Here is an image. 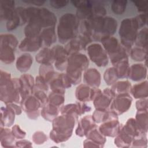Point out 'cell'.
I'll use <instances>...</instances> for the list:
<instances>
[{
	"mask_svg": "<svg viewBox=\"0 0 148 148\" xmlns=\"http://www.w3.org/2000/svg\"><path fill=\"white\" fill-rule=\"evenodd\" d=\"M0 97L6 104L21 103L23 100L19 79H12L10 73L2 70L1 71Z\"/></svg>",
	"mask_w": 148,
	"mask_h": 148,
	"instance_id": "obj_1",
	"label": "cell"
},
{
	"mask_svg": "<svg viewBox=\"0 0 148 148\" xmlns=\"http://www.w3.org/2000/svg\"><path fill=\"white\" fill-rule=\"evenodd\" d=\"M75 116L72 114H62L53 120V129L50 132V138L56 142L67 140L72 135L75 125Z\"/></svg>",
	"mask_w": 148,
	"mask_h": 148,
	"instance_id": "obj_2",
	"label": "cell"
},
{
	"mask_svg": "<svg viewBox=\"0 0 148 148\" xmlns=\"http://www.w3.org/2000/svg\"><path fill=\"white\" fill-rule=\"evenodd\" d=\"M78 18L72 13H66L60 18L58 26V36L62 43L75 38L77 32Z\"/></svg>",
	"mask_w": 148,
	"mask_h": 148,
	"instance_id": "obj_3",
	"label": "cell"
},
{
	"mask_svg": "<svg viewBox=\"0 0 148 148\" xmlns=\"http://www.w3.org/2000/svg\"><path fill=\"white\" fill-rule=\"evenodd\" d=\"M24 12L27 21L41 27H54L56 23V17L47 9L29 7L24 9Z\"/></svg>",
	"mask_w": 148,
	"mask_h": 148,
	"instance_id": "obj_4",
	"label": "cell"
},
{
	"mask_svg": "<svg viewBox=\"0 0 148 148\" xmlns=\"http://www.w3.org/2000/svg\"><path fill=\"white\" fill-rule=\"evenodd\" d=\"M88 66L87 57L82 54L76 53L70 55L68 59L66 75L72 84H77L81 80L82 73Z\"/></svg>",
	"mask_w": 148,
	"mask_h": 148,
	"instance_id": "obj_5",
	"label": "cell"
},
{
	"mask_svg": "<svg viewBox=\"0 0 148 148\" xmlns=\"http://www.w3.org/2000/svg\"><path fill=\"white\" fill-rule=\"evenodd\" d=\"M0 59L5 64H11L14 60V51L18 42L12 34H2L0 36Z\"/></svg>",
	"mask_w": 148,
	"mask_h": 148,
	"instance_id": "obj_6",
	"label": "cell"
},
{
	"mask_svg": "<svg viewBox=\"0 0 148 148\" xmlns=\"http://www.w3.org/2000/svg\"><path fill=\"white\" fill-rule=\"evenodd\" d=\"M138 28L135 18H126L121 22L119 35L121 37V44L125 48L131 47L135 41Z\"/></svg>",
	"mask_w": 148,
	"mask_h": 148,
	"instance_id": "obj_7",
	"label": "cell"
},
{
	"mask_svg": "<svg viewBox=\"0 0 148 148\" xmlns=\"http://www.w3.org/2000/svg\"><path fill=\"white\" fill-rule=\"evenodd\" d=\"M87 53L91 61L98 66H104L108 64V54L99 44L93 43L88 46Z\"/></svg>",
	"mask_w": 148,
	"mask_h": 148,
	"instance_id": "obj_8",
	"label": "cell"
},
{
	"mask_svg": "<svg viewBox=\"0 0 148 148\" xmlns=\"http://www.w3.org/2000/svg\"><path fill=\"white\" fill-rule=\"evenodd\" d=\"M22 108L31 119H35L39 116L42 102L35 95H29L23 99L21 102Z\"/></svg>",
	"mask_w": 148,
	"mask_h": 148,
	"instance_id": "obj_9",
	"label": "cell"
},
{
	"mask_svg": "<svg viewBox=\"0 0 148 148\" xmlns=\"http://www.w3.org/2000/svg\"><path fill=\"white\" fill-rule=\"evenodd\" d=\"M131 102L132 99L128 93L119 94L111 103V109L117 114H121L130 108Z\"/></svg>",
	"mask_w": 148,
	"mask_h": 148,
	"instance_id": "obj_10",
	"label": "cell"
},
{
	"mask_svg": "<svg viewBox=\"0 0 148 148\" xmlns=\"http://www.w3.org/2000/svg\"><path fill=\"white\" fill-rule=\"evenodd\" d=\"M114 96L115 95L111 89H105L102 93L101 92L93 99L96 109L106 110Z\"/></svg>",
	"mask_w": 148,
	"mask_h": 148,
	"instance_id": "obj_11",
	"label": "cell"
},
{
	"mask_svg": "<svg viewBox=\"0 0 148 148\" xmlns=\"http://www.w3.org/2000/svg\"><path fill=\"white\" fill-rule=\"evenodd\" d=\"M26 21L24 8L21 7L15 8L10 17L8 20L6 28L8 30L12 31L18 26L24 24Z\"/></svg>",
	"mask_w": 148,
	"mask_h": 148,
	"instance_id": "obj_12",
	"label": "cell"
},
{
	"mask_svg": "<svg viewBox=\"0 0 148 148\" xmlns=\"http://www.w3.org/2000/svg\"><path fill=\"white\" fill-rule=\"evenodd\" d=\"M101 91L98 88H90L89 86L81 84L78 86L76 90V97L80 101L93 100Z\"/></svg>",
	"mask_w": 148,
	"mask_h": 148,
	"instance_id": "obj_13",
	"label": "cell"
},
{
	"mask_svg": "<svg viewBox=\"0 0 148 148\" xmlns=\"http://www.w3.org/2000/svg\"><path fill=\"white\" fill-rule=\"evenodd\" d=\"M54 61L55 66L59 70H64L68 65V56H69L65 49L61 46L57 45L53 47L52 49Z\"/></svg>",
	"mask_w": 148,
	"mask_h": 148,
	"instance_id": "obj_14",
	"label": "cell"
},
{
	"mask_svg": "<svg viewBox=\"0 0 148 148\" xmlns=\"http://www.w3.org/2000/svg\"><path fill=\"white\" fill-rule=\"evenodd\" d=\"M42 45V40L40 36L26 37L19 45V49L23 51H35Z\"/></svg>",
	"mask_w": 148,
	"mask_h": 148,
	"instance_id": "obj_15",
	"label": "cell"
},
{
	"mask_svg": "<svg viewBox=\"0 0 148 148\" xmlns=\"http://www.w3.org/2000/svg\"><path fill=\"white\" fill-rule=\"evenodd\" d=\"M101 133L105 136H114L120 130L119 122L117 120H110L105 121L99 128Z\"/></svg>",
	"mask_w": 148,
	"mask_h": 148,
	"instance_id": "obj_16",
	"label": "cell"
},
{
	"mask_svg": "<svg viewBox=\"0 0 148 148\" xmlns=\"http://www.w3.org/2000/svg\"><path fill=\"white\" fill-rule=\"evenodd\" d=\"M23 99L30 95L33 92L35 81L32 76L28 74L23 75L19 79Z\"/></svg>",
	"mask_w": 148,
	"mask_h": 148,
	"instance_id": "obj_17",
	"label": "cell"
},
{
	"mask_svg": "<svg viewBox=\"0 0 148 148\" xmlns=\"http://www.w3.org/2000/svg\"><path fill=\"white\" fill-rule=\"evenodd\" d=\"M86 83L93 88H98L101 82V76L99 72L95 68L88 69L84 75Z\"/></svg>",
	"mask_w": 148,
	"mask_h": 148,
	"instance_id": "obj_18",
	"label": "cell"
},
{
	"mask_svg": "<svg viewBox=\"0 0 148 148\" xmlns=\"http://www.w3.org/2000/svg\"><path fill=\"white\" fill-rule=\"evenodd\" d=\"M14 3L13 1H0L1 20H8L10 17L15 9Z\"/></svg>",
	"mask_w": 148,
	"mask_h": 148,
	"instance_id": "obj_19",
	"label": "cell"
},
{
	"mask_svg": "<svg viewBox=\"0 0 148 148\" xmlns=\"http://www.w3.org/2000/svg\"><path fill=\"white\" fill-rule=\"evenodd\" d=\"M14 112L8 105L1 109V127L11 126L14 120Z\"/></svg>",
	"mask_w": 148,
	"mask_h": 148,
	"instance_id": "obj_20",
	"label": "cell"
},
{
	"mask_svg": "<svg viewBox=\"0 0 148 148\" xmlns=\"http://www.w3.org/2000/svg\"><path fill=\"white\" fill-rule=\"evenodd\" d=\"M93 119L91 116H86L82 118L78 124L77 128L76 131V134L80 136H82L88 132L95 125L93 123Z\"/></svg>",
	"mask_w": 148,
	"mask_h": 148,
	"instance_id": "obj_21",
	"label": "cell"
},
{
	"mask_svg": "<svg viewBox=\"0 0 148 148\" xmlns=\"http://www.w3.org/2000/svg\"><path fill=\"white\" fill-rule=\"evenodd\" d=\"M36 60L42 65H51L54 61V54L52 49L43 48L36 56Z\"/></svg>",
	"mask_w": 148,
	"mask_h": 148,
	"instance_id": "obj_22",
	"label": "cell"
},
{
	"mask_svg": "<svg viewBox=\"0 0 148 148\" xmlns=\"http://www.w3.org/2000/svg\"><path fill=\"white\" fill-rule=\"evenodd\" d=\"M15 137L12 134V131L8 128L1 127L0 132V142L1 145L3 147H14L13 142Z\"/></svg>",
	"mask_w": 148,
	"mask_h": 148,
	"instance_id": "obj_23",
	"label": "cell"
},
{
	"mask_svg": "<svg viewBox=\"0 0 148 148\" xmlns=\"http://www.w3.org/2000/svg\"><path fill=\"white\" fill-rule=\"evenodd\" d=\"M146 75V71L142 64H134L130 68L128 76L132 80L138 81L142 79Z\"/></svg>",
	"mask_w": 148,
	"mask_h": 148,
	"instance_id": "obj_24",
	"label": "cell"
},
{
	"mask_svg": "<svg viewBox=\"0 0 148 148\" xmlns=\"http://www.w3.org/2000/svg\"><path fill=\"white\" fill-rule=\"evenodd\" d=\"M32 63V58L30 54L25 53L21 55L17 60L16 68L22 72H26L29 70Z\"/></svg>",
	"mask_w": 148,
	"mask_h": 148,
	"instance_id": "obj_25",
	"label": "cell"
},
{
	"mask_svg": "<svg viewBox=\"0 0 148 148\" xmlns=\"http://www.w3.org/2000/svg\"><path fill=\"white\" fill-rule=\"evenodd\" d=\"M60 112L59 107L50 103L43 106L41 114L44 119L47 120H53Z\"/></svg>",
	"mask_w": 148,
	"mask_h": 148,
	"instance_id": "obj_26",
	"label": "cell"
},
{
	"mask_svg": "<svg viewBox=\"0 0 148 148\" xmlns=\"http://www.w3.org/2000/svg\"><path fill=\"white\" fill-rule=\"evenodd\" d=\"M40 36L42 42H43L46 46H49L52 45L56 40V35L54 27H47L43 29L41 32Z\"/></svg>",
	"mask_w": 148,
	"mask_h": 148,
	"instance_id": "obj_27",
	"label": "cell"
},
{
	"mask_svg": "<svg viewBox=\"0 0 148 148\" xmlns=\"http://www.w3.org/2000/svg\"><path fill=\"white\" fill-rule=\"evenodd\" d=\"M87 139L91 140L92 141L102 145L105 142V138L100 131H98L96 125L93 127L86 134Z\"/></svg>",
	"mask_w": 148,
	"mask_h": 148,
	"instance_id": "obj_28",
	"label": "cell"
},
{
	"mask_svg": "<svg viewBox=\"0 0 148 148\" xmlns=\"http://www.w3.org/2000/svg\"><path fill=\"white\" fill-rule=\"evenodd\" d=\"M131 84L128 81L119 82L113 84L111 90L114 92V95H119L121 94L128 93L131 90Z\"/></svg>",
	"mask_w": 148,
	"mask_h": 148,
	"instance_id": "obj_29",
	"label": "cell"
},
{
	"mask_svg": "<svg viewBox=\"0 0 148 148\" xmlns=\"http://www.w3.org/2000/svg\"><path fill=\"white\" fill-rule=\"evenodd\" d=\"M114 66L119 77L123 78L128 76L130 70L128 59H125L119 62Z\"/></svg>",
	"mask_w": 148,
	"mask_h": 148,
	"instance_id": "obj_30",
	"label": "cell"
},
{
	"mask_svg": "<svg viewBox=\"0 0 148 148\" xmlns=\"http://www.w3.org/2000/svg\"><path fill=\"white\" fill-rule=\"evenodd\" d=\"M118 78L117 73L114 67L108 68L104 73L105 81L108 85L114 84Z\"/></svg>",
	"mask_w": 148,
	"mask_h": 148,
	"instance_id": "obj_31",
	"label": "cell"
},
{
	"mask_svg": "<svg viewBox=\"0 0 148 148\" xmlns=\"http://www.w3.org/2000/svg\"><path fill=\"white\" fill-rule=\"evenodd\" d=\"M64 93L60 92L53 91L49 95V97L48 98L49 103L58 107H60L64 103Z\"/></svg>",
	"mask_w": 148,
	"mask_h": 148,
	"instance_id": "obj_32",
	"label": "cell"
},
{
	"mask_svg": "<svg viewBox=\"0 0 148 148\" xmlns=\"http://www.w3.org/2000/svg\"><path fill=\"white\" fill-rule=\"evenodd\" d=\"M40 29L41 27L39 25L34 23H29L25 28V35L27 37H34L39 36Z\"/></svg>",
	"mask_w": 148,
	"mask_h": 148,
	"instance_id": "obj_33",
	"label": "cell"
},
{
	"mask_svg": "<svg viewBox=\"0 0 148 148\" xmlns=\"http://www.w3.org/2000/svg\"><path fill=\"white\" fill-rule=\"evenodd\" d=\"M147 84V82L145 83H141L140 84L135 85L133 88H131V92L134 97L136 98H141L145 97H147V93L144 92V90L147 91V87L143 88V87Z\"/></svg>",
	"mask_w": 148,
	"mask_h": 148,
	"instance_id": "obj_34",
	"label": "cell"
},
{
	"mask_svg": "<svg viewBox=\"0 0 148 148\" xmlns=\"http://www.w3.org/2000/svg\"><path fill=\"white\" fill-rule=\"evenodd\" d=\"M127 3L126 1H114L112 3V10L116 14H121L125 10Z\"/></svg>",
	"mask_w": 148,
	"mask_h": 148,
	"instance_id": "obj_35",
	"label": "cell"
},
{
	"mask_svg": "<svg viewBox=\"0 0 148 148\" xmlns=\"http://www.w3.org/2000/svg\"><path fill=\"white\" fill-rule=\"evenodd\" d=\"M144 51L143 49L135 47L132 50L131 57L135 61H143L147 55V51Z\"/></svg>",
	"mask_w": 148,
	"mask_h": 148,
	"instance_id": "obj_36",
	"label": "cell"
},
{
	"mask_svg": "<svg viewBox=\"0 0 148 148\" xmlns=\"http://www.w3.org/2000/svg\"><path fill=\"white\" fill-rule=\"evenodd\" d=\"M32 138L34 142L36 143V144H41L47 140V136L43 132L41 131L35 132Z\"/></svg>",
	"mask_w": 148,
	"mask_h": 148,
	"instance_id": "obj_37",
	"label": "cell"
},
{
	"mask_svg": "<svg viewBox=\"0 0 148 148\" xmlns=\"http://www.w3.org/2000/svg\"><path fill=\"white\" fill-rule=\"evenodd\" d=\"M46 83L47 82L42 76H39L36 77V87L38 88V90L45 91H47L48 89V87Z\"/></svg>",
	"mask_w": 148,
	"mask_h": 148,
	"instance_id": "obj_38",
	"label": "cell"
},
{
	"mask_svg": "<svg viewBox=\"0 0 148 148\" xmlns=\"http://www.w3.org/2000/svg\"><path fill=\"white\" fill-rule=\"evenodd\" d=\"M12 132L16 138L22 139L25 136V132L23 131L18 125H15L13 127Z\"/></svg>",
	"mask_w": 148,
	"mask_h": 148,
	"instance_id": "obj_39",
	"label": "cell"
},
{
	"mask_svg": "<svg viewBox=\"0 0 148 148\" xmlns=\"http://www.w3.org/2000/svg\"><path fill=\"white\" fill-rule=\"evenodd\" d=\"M68 1H50V4L54 8L59 9L65 6L68 3Z\"/></svg>",
	"mask_w": 148,
	"mask_h": 148,
	"instance_id": "obj_40",
	"label": "cell"
},
{
	"mask_svg": "<svg viewBox=\"0 0 148 148\" xmlns=\"http://www.w3.org/2000/svg\"><path fill=\"white\" fill-rule=\"evenodd\" d=\"M135 6L138 9V10L139 12H145L147 9V5L148 3V1H139V2H133Z\"/></svg>",
	"mask_w": 148,
	"mask_h": 148,
	"instance_id": "obj_41",
	"label": "cell"
},
{
	"mask_svg": "<svg viewBox=\"0 0 148 148\" xmlns=\"http://www.w3.org/2000/svg\"><path fill=\"white\" fill-rule=\"evenodd\" d=\"M9 107H10L16 113V114H20L21 113V108L19 107L18 105H17L14 103H10L6 104Z\"/></svg>",
	"mask_w": 148,
	"mask_h": 148,
	"instance_id": "obj_42",
	"label": "cell"
},
{
	"mask_svg": "<svg viewBox=\"0 0 148 148\" xmlns=\"http://www.w3.org/2000/svg\"><path fill=\"white\" fill-rule=\"evenodd\" d=\"M31 142L26 140H20L16 142V146L17 147H31Z\"/></svg>",
	"mask_w": 148,
	"mask_h": 148,
	"instance_id": "obj_43",
	"label": "cell"
},
{
	"mask_svg": "<svg viewBox=\"0 0 148 148\" xmlns=\"http://www.w3.org/2000/svg\"><path fill=\"white\" fill-rule=\"evenodd\" d=\"M23 2L27 3L34 4L35 5H37V6L42 5L45 2V1H24Z\"/></svg>",
	"mask_w": 148,
	"mask_h": 148,
	"instance_id": "obj_44",
	"label": "cell"
}]
</instances>
